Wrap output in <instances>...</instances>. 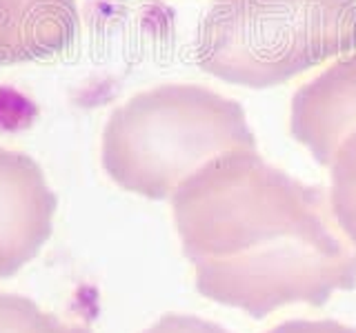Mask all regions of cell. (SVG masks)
<instances>
[{
	"mask_svg": "<svg viewBox=\"0 0 356 333\" xmlns=\"http://www.w3.org/2000/svg\"><path fill=\"white\" fill-rule=\"evenodd\" d=\"M196 289L265 318L292 302L325 305L356 287V249L330 196L276 169L256 147L216 155L172 194Z\"/></svg>",
	"mask_w": 356,
	"mask_h": 333,
	"instance_id": "1",
	"label": "cell"
},
{
	"mask_svg": "<svg viewBox=\"0 0 356 333\" xmlns=\"http://www.w3.org/2000/svg\"><path fill=\"white\" fill-rule=\"evenodd\" d=\"M58 207L31 155L0 147V278L18 273L49 240Z\"/></svg>",
	"mask_w": 356,
	"mask_h": 333,
	"instance_id": "4",
	"label": "cell"
},
{
	"mask_svg": "<svg viewBox=\"0 0 356 333\" xmlns=\"http://www.w3.org/2000/svg\"><path fill=\"white\" fill-rule=\"evenodd\" d=\"M267 333H356L354 329L334 320H292Z\"/></svg>",
	"mask_w": 356,
	"mask_h": 333,
	"instance_id": "10",
	"label": "cell"
},
{
	"mask_svg": "<svg viewBox=\"0 0 356 333\" xmlns=\"http://www.w3.org/2000/svg\"><path fill=\"white\" fill-rule=\"evenodd\" d=\"M238 147L256 140L236 100L200 85H161L111 114L103 166L127 191L163 200L205 162Z\"/></svg>",
	"mask_w": 356,
	"mask_h": 333,
	"instance_id": "2",
	"label": "cell"
},
{
	"mask_svg": "<svg viewBox=\"0 0 356 333\" xmlns=\"http://www.w3.org/2000/svg\"><path fill=\"white\" fill-rule=\"evenodd\" d=\"M76 36V0H0V69L54 60Z\"/></svg>",
	"mask_w": 356,
	"mask_h": 333,
	"instance_id": "6",
	"label": "cell"
},
{
	"mask_svg": "<svg viewBox=\"0 0 356 333\" xmlns=\"http://www.w3.org/2000/svg\"><path fill=\"white\" fill-rule=\"evenodd\" d=\"M332 194L330 205L339 229L356 244V127L339 140L330 155Z\"/></svg>",
	"mask_w": 356,
	"mask_h": 333,
	"instance_id": "7",
	"label": "cell"
},
{
	"mask_svg": "<svg viewBox=\"0 0 356 333\" xmlns=\"http://www.w3.org/2000/svg\"><path fill=\"white\" fill-rule=\"evenodd\" d=\"M356 127V53L330 65L294 94L289 131L327 166L339 140Z\"/></svg>",
	"mask_w": 356,
	"mask_h": 333,
	"instance_id": "5",
	"label": "cell"
},
{
	"mask_svg": "<svg viewBox=\"0 0 356 333\" xmlns=\"http://www.w3.org/2000/svg\"><path fill=\"white\" fill-rule=\"evenodd\" d=\"M0 333H92L83 325H67L29 298L0 293Z\"/></svg>",
	"mask_w": 356,
	"mask_h": 333,
	"instance_id": "8",
	"label": "cell"
},
{
	"mask_svg": "<svg viewBox=\"0 0 356 333\" xmlns=\"http://www.w3.org/2000/svg\"><path fill=\"white\" fill-rule=\"evenodd\" d=\"M145 333H229L214 322L200 320L196 316H178L170 314L163 316L154 327H149Z\"/></svg>",
	"mask_w": 356,
	"mask_h": 333,
	"instance_id": "9",
	"label": "cell"
},
{
	"mask_svg": "<svg viewBox=\"0 0 356 333\" xmlns=\"http://www.w3.org/2000/svg\"><path fill=\"white\" fill-rule=\"evenodd\" d=\"M356 49V0H216L196 62L232 85L270 89Z\"/></svg>",
	"mask_w": 356,
	"mask_h": 333,
	"instance_id": "3",
	"label": "cell"
}]
</instances>
